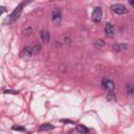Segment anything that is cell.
Listing matches in <instances>:
<instances>
[{
  "label": "cell",
  "instance_id": "20",
  "mask_svg": "<svg viewBox=\"0 0 134 134\" xmlns=\"http://www.w3.org/2000/svg\"><path fill=\"white\" fill-rule=\"evenodd\" d=\"M129 3H130V5H132V6H133V5H134V2H133V1H130V2H129Z\"/></svg>",
  "mask_w": 134,
  "mask_h": 134
},
{
  "label": "cell",
  "instance_id": "5",
  "mask_svg": "<svg viewBox=\"0 0 134 134\" xmlns=\"http://www.w3.org/2000/svg\"><path fill=\"white\" fill-rule=\"evenodd\" d=\"M102 85H103V88L108 91V92H112L115 88V85H114V82L110 79H104L103 82H102Z\"/></svg>",
  "mask_w": 134,
  "mask_h": 134
},
{
  "label": "cell",
  "instance_id": "16",
  "mask_svg": "<svg viewBox=\"0 0 134 134\" xmlns=\"http://www.w3.org/2000/svg\"><path fill=\"white\" fill-rule=\"evenodd\" d=\"M32 32V29H31V27H27L25 30H24V35H26V36H30V34Z\"/></svg>",
  "mask_w": 134,
  "mask_h": 134
},
{
  "label": "cell",
  "instance_id": "17",
  "mask_svg": "<svg viewBox=\"0 0 134 134\" xmlns=\"http://www.w3.org/2000/svg\"><path fill=\"white\" fill-rule=\"evenodd\" d=\"M5 94H18V91H15V90H5L4 91Z\"/></svg>",
  "mask_w": 134,
  "mask_h": 134
},
{
  "label": "cell",
  "instance_id": "8",
  "mask_svg": "<svg viewBox=\"0 0 134 134\" xmlns=\"http://www.w3.org/2000/svg\"><path fill=\"white\" fill-rule=\"evenodd\" d=\"M40 37H41V39H42V41H43L44 43H48V42H49L50 35H49V31H48L47 29H43V30H41V32H40Z\"/></svg>",
  "mask_w": 134,
  "mask_h": 134
},
{
  "label": "cell",
  "instance_id": "7",
  "mask_svg": "<svg viewBox=\"0 0 134 134\" xmlns=\"http://www.w3.org/2000/svg\"><path fill=\"white\" fill-rule=\"evenodd\" d=\"M105 34L108 38H112L114 36V26L111 23H106L105 25Z\"/></svg>",
  "mask_w": 134,
  "mask_h": 134
},
{
  "label": "cell",
  "instance_id": "11",
  "mask_svg": "<svg viewBox=\"0 0 134 134\" xmlns=\"http://www.w3.org/2000/svg\"><path fill=\"white\" fill-rule=\"evenodd\" d=\"M76 131H77L79 133L86 134V133L89 132V129H88L86 126H84V125H77V126H76Z\"/></svg>",
  "mask_w": 134,
  "mask_h": 134
},
{
  "label": "cell",
  "instance_id": "9",
  "mask_svg": "<svg viewBox=\"0 0 134 134\" xmlns=\"http://www.w3.org/2000/svg\"><path fill=\"white\" fill-rule=\"evenodd\" d=\"M113 48L116 51H121V50H126L128 48V45L125 43H116L113 45Z\"/></svg>",
  "mask_w": 134,
  "mask_h": 134
},
{
  "label": "cell",
  "instance_id": "10",
  "mask_svg": "<svg viewBox=\"0 0 134 134\" xmlns=\"http://www.w3.org/2000/svg\"><path fill=\"white\" fill-rule=\"evenodd\" d=\"M54 127L51 125V124H42L40 127H39V130L40 131H49V130H52Z\"/></svg>",
  "mask_w": 134,
  "mask_h": 134
},
{
  "label": "cell",
  "instance_id": "6",
  "mask_svg": "<svg viewBox=\"0 0 134 134\" xmlns=\"http://www.w3.org/2000/svg\"><path fill=\"white\" fill-rule=\"evenodd\" d=\"M32 53H34L32 47H30V46H25V47L23 48L22 52H21V57H22L24 60H29V59L31 58Z\"/></svg>",
  "mask_w": 134,
  "mask_h": 134
},
{
  "label": "cell",
  "instance_id": "2",
  "mask_svg": "<svg viewBox=\"0 0 134 134\" xmlns=\"http://www.w3.org/2000/svg\"><path fill=\"white\" fill-rule=\"evenodd\" d=\"M51 21H52V23L55 24V25H58V24L61 23V21H62V12H61L60 8L55 7V8L52 10V14H51Z\"/></svg>",
  "mask_w": 134,
  "mask_h": 134
},
{
  "label": "cell",
  "instance_id": "19",
  "mask_svg": "<svg viewBox=\"0 0 134 134\" xmlns=\"http://www.w3.org/2000/svg\"><path fill=\"white\" fill-rule=\"evenodd\" d=\"M5 12V7L4 6H0V15H2Z\"/></svg>",
  "mask_w": 134,
  "mask_h": 134
},
{
  "label": "cell",
  "instance_id": "18",
  "mask_svg": "<svg viewBox=\"0 0 134 134\" xmlns=\"http://www.w3.org/2000/svg\"><path fill=\"white\" fill-rule=\"evenodd\" d=\"M32 51L36 52V53H38V52L40 51V45H36V46L32 48Z\"/></svg>",
  "mask_w": 134,
  "mask_h": 134
},
{
  "label": "cell",
  "instance_id": "3",
  "mask_svg": "<svg viewBox=\"0 0 134 134\" xmlns=\"http://www.w3.org/2000/svg\"><path fill=\"white\" fill-rule=\"evenodd\" d=\"M111 10L116 15H124V14L128 13V9L126 8V6L122 4H119V3L111 5Z\"/></svg>",
  "mask_w": 134,
  "mask_h": 134
},
{
  "label": "cell",
  "instance_id": "4",
  "mask_svg": "<svg viewBox=\"0 0 134 134\" xmlns=\"http://www.w3.org/2000/svg\"><path fill=\"white\" fill-rule=\"evenodd\" d=\"M102 15H103V10H102L100 7L97 6V7H95L93 9V12L91 14V20L93 22H95V23H98L102 20Z\"/></svg>",
  "mask_w": 134,
  "mask_h": 134
},
{
  "label": "cell",
  "instance_id": "12",
  "mask_svg": "<svg viewBox=\"0 0 134 134\" xmlns=\"http://www.w3.org/2000/svg\"><path fill=\"white\" fill-rule=\"evenodd\" d=\"M126 89H127V93H128L129 95H131V94L133 93V91H134V88H133L132 83H128L127 86H126Z\"/></svg>",
  "mask_w": 134,
  "mask_h": 134
},
{
  "label": "cell",
  "instance_id": "15",
  "mask_svg": "<svg viewBox=\"0 0 134 134\" xmlns=\"http://www.w3.org/2000/svg\"><path fill=\"white\" fill-rule=\"evenodd\" d=\"M107 99H109V100H114L115 99V96H114V94H113V91L112 92H109V94L107 95Z\"/></svg>",
  "mask_w": 134,
  "mask_h": 134
},
{
  "label": "cell",
  "instance_id": "13",
  "mask_svg": "<svg viewBox=\"0 0 134 134\" xmlns=\"http://www.w3.org/2000/svg\"><path fill=\"white\" fill-rule=\"evenodd\" d=\"M94 45H95V47H97V48H103V47L105 46V42H104L103 40H96V41L94 42Z\"/></svg>",
  "mask_w": 134,
  "mask_h": 134
},
{
  "label": "cell",
  "instance_id": "1",
  "mask_svg": "<svg viewBox=\"0 0 134 134\" xmlns=\"http://www.w3.org/2000/svg\"><path fill=\"white\" fill-rule=\"evenodd\" d=\"M27 3H29V2H21L13 12H12V14L8 16V18L6 19V22L9 24V23H13V22H15L19 17H20V15H21V13H22V9H23V7L27 4Z\"/></svg>",
  "mask_w": 134,
  "mask_h": 134
},
{
  "label": "cell",
  "instance_id": "14",
  "mask_svg": "<svg viewBox=\"0 0 134 134\" xmlns=\"http://www.w3.org/2000/svg\"><path fill=\"white\" fill-rule=\"evenodd\" d=\"M13 130H15V131H25V129H24L23 127H21V126H18V125H15V126H13Z\"/></svg>",
  "mask_w": 134,
  "mask_h": 134
}]
</instances>
